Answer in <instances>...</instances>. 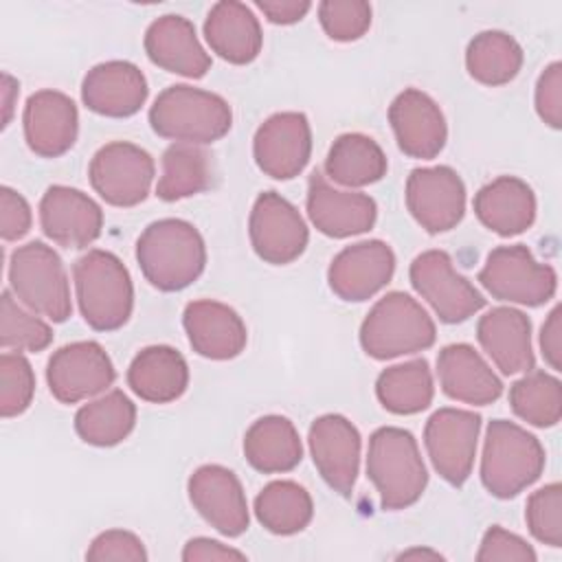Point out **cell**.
Segmentation results:
<instances>
[{"mask_svg": "<svg viewBox=\"0 0 562 562\" xmlns=\"http://www.w3.org/2000/svg\"><path fill=\"white\" fill-rule=\"evenodd\" d=\"M136 261L154 288L176 292L191 285L202 274L206 266L204 239L198 228L184 220H158L140 233Z\"/></svg>", "mask_w": 562, "mask_h": 562, "instance_id": "obj_1", "label": "cell"}, {"mask_svg": "<svg viewBox=\"0 0 562 562\" xmlns=\"http://www.w3.org/2000/svg\"><path fill=\"white\" fill-rule=\"evenodd\" d=\"M77 301L83 321L99 331L127 323L134 307V285L123 261L108 250H88L72 266Z\"/></svg>", "mask_w": 562, "mask_h": 562, "instance_id": "obj_2", "label": "cell"}, {"mask_svg": "<svg viewBox=\"0 0 562 562\" xmlns=\"http://www.w3.org/2000/svg\"><path fill=\"white\" fill-rule=\"evenodd\" d=\"M367 474L384 509H404L419 501L428 483L415 437L395 426L378 428L369 439Z\"/></svg>", "mask_w": 562, "mask_h": 562, "instance_id": "obj_3", "label": "cell"}, {"mask_svg": "<svg viewBox=\"0 0 562 562\" xmlns=\"http://www.w3.org/2000/svg\"><path fill=\"white\" fill-rule=\"evenodd\" d=\"M151 130L176 143H213L233 125L231 105L215 92L193 86H169L149 110Z\"/></svg>", "mask_w": 562, "mask_h": 562, "instance_id": "obj_4", "label": "cell"}, {"mask_svg": "<svg viewBox=\"0 0 562 562\" xmlns=\"http://www.w3.org/2000/svg\"><path fill=\"white\" fill-rule=\"evenodd\" d=\"M544 470L540 441L509 419H494L487 426L481 481L492 496L512 498L536 483Z\"/></svg>", "mask_w": 562, "mask_h": 562, "instance_id": "obj_5", "label": "cell"}, {"mask_svg": "<svg viewBox=\"0 0 562 562\" xmlns=\"http://www.w3.org/2000/svg\"><path fill=\"white\" fill-rule=\"evenodd\" d=\"M435 336L428 312L404 292L382 296L360 327V345L375 360L424 351L435 342Z\"/></svg>", "mask_w": 562, "mask_h": 562, "instance_id": "obj_6", "label": "cell"}, {"mask_svg": "<svg viewBox=\"0 0 562 562\" xmlns=\"http://www.w3.org/2000/svg\"><path fill=\"white\" fill-rule=\"evenodd\" d=\"M9 283L18 301L55 323H64L72 312L64 263L59 255L42 241H29L13 250Z\"/></svg>", "mask_w": 562, "mask_h": 562, "instance_id": "obj_7", "label": "cell"}, {"mask_svg": "<svg viewBox=\"0 0 562 562\" xmlns=\"http://www.w3.org/2000/svg\"><path fill=\"white\" fill-rule=\"evenodd\" d=\"M483 288L498 301L520 305H542L558 288L555 270L540 263L522 244L494 248L479 272Z\"/></svg>", "mask_w": 562, "mask_h": 562, "instance_id": "obj_8", "label": "cell"}, {"mask_svg": "<svg viewBox=\"0 0 562 562\" xmlns=\"http://www.w3.org/2000/svg\"><path fill=\"white\" fill-rule=\"evenodd\" d=\"M408 274L415 292L443 323H461L485 305L483 294L454 270L450 255L443 250L417 255Z\"/></svg>", "mask_w": 562, "mask_h": 562, "instance_id": "obj_9", "label": "cell"}, {"mask_svg": "<svg viewBox=\"0 0 562 562\" xmlns=\"http://www.w3.org/2000/svg\"><path fill=\"white\" fill-rule=\"evenodd\" d=\"M94 191L114 206H134L149 193L154 180L151 156L125 140L103 145L90 160L88 169Z\"/></svg>", "mask_w": 562, "mask_h": 562, "instance_id": "obj_10", "label": "cell"}, {"mask_svg": "<svg viewBox=\"0 0 562 562\" xmlns=\"http://www.w3.org/2000/svg\"><path fill=\"white\" fill-rule=\"evenodd\" d=\"M481 417L472 411L439 408L430 415L424 430L428 457L450 485H461L472 472Z\"/></svg>", "mask_w": 562, "mask_h": 562, "instance_id": "obj_11", "label": "cell"}, {"mask_svg": "<svg viewBox=\"0 0 562 562\" xmlns=\"http://www.w3.org/2000/svg\"><path fill=\"white\" fill-rule=\"evenodd\" d=\"M248 231L255 252L274 266L299 259L310 239L307 226L296 206L277 191H266L255 200Z\"/></svg>", "mask_w": 562, "mask_h": 562, "instance_id": "obj_12", "label": "cell"}, {"mask_svg": "<svg viewBox=\"0 0 562 562\" xmlns=\"http://www.w3.org/2000/svg\"><path fill=\"white\" fill-rule=\"evenodd\" d=\"M46 382L55 400L75 404L105 391L114 382V367L99 342L79 340L50 356Z\"/></svg>", "mask_w": 562, "mask_h": 562, "instance_id": "obj_13", "label": "cell"}, {"mask_svg": "<svg viewBox=\"0 0 562 562\" xmlns=\"http://www.w3.org/2000/svg\"><path fill=\"white\" fill-rule=\"evenodd\" d=\"M406 206L428 233L454 228L465 213V187L450 167L413 169L406 180Z\"/></svg>", "mask_w": 562, "mask_h": 562, "instance_id": "obj_14", "label": "cell"}, {"mask_svg": "<svg viewBox=\"0 0 562 562\" xmlns=\"http://www.w3.org/2000/svg\"><path fill=\"white\" fill-rule=\"evenodd\" d=\"M252 154L263 173L277 180L299 176L312 154V130L301 112H279L266 119L252 143Z\"/></svg>", "mask_w": 562, "mask_h": 562, "instance_id": "obj_15", "label": "cell"}, {"mask_svg": "<svg viewBox=\"0 0 562 562\" xmlns=\"http://www.w3.org/2000/svg\"><path fill=\"white\" fill-rule=\"evenodd\" d=\"M310 450L325 483L349 496L360 468V432L342 415H323L310 426Z\"/></svg>", "mask_w": 562, "mask_h": 562, "instance_id": "obj_16", "label": "cell"}, {"mask_svg": "<svg viewBox=\"0 0 562 562\" xmlns=\"http://www.w3.org/2000/svg\"><path fill=\"white\" fill-rule=\"evenodd\" d=\"M189 498L220 533L235 538L248 529V505L239 479L224 465H202L189 479Z\"/></svg>", "mask_w": 562, "mask_h": 562, "instance_id": "obj_17", "label": "cell"}, {"mask_svg": "<svg viewBox=\"0 0 562 562\" xmlns=\"http://www.w3.org/2000/svg\"><path fill=\"white\" fill-rule=\"evenodd\" d=\"M40 224L48 239L64 248H86L101 235L103 211L79 189L55 184L40 202Z\"/></svg>", "mask_w": 562, "mask_h": 562, "instance_id": "obj_18", "label": "cell"}, {"mask_svg": "<svg viewBox=\"0 0 562 562\" xmlns=\"http://www.w3.org/2000/svg\"><path fill=\"white\" fill-rule=\"evenodd\" d=\"M393 270L391 246L369 239L340 250L327 270V281L342 301H367L391 281Z\"/></svg>", "mask_w": 562, "mask_h": 562, "instance_id": "obj_19", "label": "cell"}, {"mask_svg": "<svg viewBox=\"0 0 562 562\" xmlns=\"http://www.w3.org/2000/svg\"><path fill=\"white\" fill-rule=\"evenodd\" d=\"M389 121L400 149L411 158L430 160L446 145V119L439 105L417 88H406L393 99Z\"/></svg>", "mask_w": 562, "mask_h": 562, "instance_id": "obj_20", "label": "cell"}, {"mask_svg": "<svg viewBox=\"0 0 562 562\" xmlns=\"http://www.w3.org/2000/svg\"><path fill=\"white\" fill-rule=\"evenodd\" d=\"M307 215L323 235L351 237L375 224L378 206L364 193L334 189L321 171H314L307 182Z\"/></svg>", "mask_w": 562, "mask_h": 562, "instance_id": "obj_21", "label": "cell"}, {"mask_svg": "<svg viewBox=\"0 0 562 562\" xmlns=\"http://www.w3.org/2000/svg\"><path fill=\"white\" fill-rule=\"evenodd\" d=\"M24 138L42 158L66 154L77 138L79 116L75 101L57 90H40L24 105Z\"/></svg>", "mask_w": 562, "mask_h": 562, "instance_id": "obj_22", "label": "cell"}, {"mask_svg": "<svg viewBox=\"0 0 562 562\" xmlns=\"http://www.w3.org/2000/svg\"><path fill=\"white\" fill-rule=\"evenodd\" d=\"M182 325L193 351L211 360H231L246 347L248 331L241 316L211 299L193 301L184 307Z\"/></svg>", "mask_w": 562, "mask_h": 562, "instance_id": "obj_23", "label": "cell"}, {"mask_svg": "<svg viewBox=\"0 0 562 562\" xmlns=\"http://www.w3.org/2000/svg\"><path fill=\"white\" fill-rule=\"evenodd\" d=\"M81 99L97 114L132 116L147 99V79L130 61H103L83 77Z\"/></svg>", "mask_w": 562, "mask_h": 562, "instance_id": "obj_24", "label": "cell"}, {"mask_svg": "<svg viewBox=\"0 0 562 562\" xmlns=\"http://www.w3.org/2000/svg\"><path fill=\"white\" fill-rule=\"evenodd\" d=\"M147 57L176 75L200 79L211 68V57L202 48L193 24L182 15H162L145 33Z\"/></svg>", "mask_w": 562, "mask_h": 562, "instance_id": "obj_25", "label": "cell"}, {"mask_svg": "<svg viewBox=\"0 0 562 562\" xmlns=\"http://www.w3.org/2000/svg\"><path fill=\"white\" fill-rule=\"evenodd\" d=\"M437 375L443 393L457 402L485 406L498 400L503 384L490 364L465 342L448 345L437 356Z\"/></svg>", "mask_w": 562, "mask_h": 562, "instance_id": "obj_26", "label": "cell"}, {"mask_svg": "<svg viewBox=\"0 0 562 562\" xmlns=\"http://www.w3.org/2000/svg\"><path fill=\"white\" fill-rule=\"evenodd\" d=\"M476 338L503 373L509 375L533 369L531 323L520 310H490L476 325Z\"/></svg>", "mask_w": 562, "mask_h": 562, "instance_id": "obj_27", "label": "cell"}, {"mask_svg": "<svg viewBox=\"0 0 562 562\" xmlns=\"http://www.w3.org/2000/svg\"><path fill=\"white\" fill-rule=\"evenodd\" d=\"M474 213L490 231L512 237L533 224L536 195L525 180L501 176L479 189L474 195Z\"/></svg>", "mask_w": 562, "mask_h": 562, "instance_id": "obj_28", "label": "cell"}, {"mask_svg": "<svg viewBox=\"0 0 562 562\" xmlns=\"http://www.w3.org/2000/svg\"><path fill=\"white\" fill-rule=\"evenodd\" d=\"M204 35L213 53L231 64H250L261 50V26L255 13L235 0H222L211 7Z\"/></svg>", "mask_w": 562, "mask_h": 562, "instance_id": "obj_29", "label": "cell"}, {"mask_svg": "<svg viewBox=\"0 0 562 562\" xmlns=\"http://www.w3.org/2000/svg\"><path fill=\"white\" fill-rule=\"evenodd\" d=\"M127 384L145 402H173L189 384L187 360L180 351L167 345L145 347L134 356L127 369Z\"/></svg>", "mask_w": 562, "mask_h": 562, "instance_id": "obj_30", "label": "cell"}, {"mask_svg": "<svg viewBox=\"0 0 562 562\" xmlns=\"http://www.w3.org/2000/svg\"><path fill=\"white\" fill-rule=\"evenodd\" d=\"M244 454L259 472H288L299 465L303 446L294 424L288 417L266 415L246 430Z\"/></svg>", "mask_w": 562, "mask_h": 562, "instance_id": "obj_31", "label": "cell"}, {"mask_svg": "<svg viewBox=\"0 0 562 562\" xmlns=\"http://www.w3.org/2000/svg\"><path fill=\"white\" fill-rule=\"evenodd\" d=\"M386 156L382 147L364 134H342L329 147L325 171L345 187H364L378 182L386 173Z\"/></svg>", "mask_w": 562, "mask_h": 562, "instance_id": "obj_32", "label": "cell"}, {"mask_svg": "<svg viewBox=\"0 0 562 562\" xmlns=\"http://www.w3.org/2000/svg\"><path fill=\"white\" fill-rule=\"evenodd\" d=\"M211 182V154L193 143H173L162 154V173L156 184V195L160 200L173 202L206 191Z\"/></svg>", "mask_w": 562, "mask_h": 562, "instance_id": "obj_33", "label": "cell"}, {"mask_svg": "<svg viewBox=\"0 0 562 562\" xmlns=\"http://www.w3.org/2000/svg\"><path fill=\"white\" fill-rule=\"evenodd\" d=\"M136 424V406L123 391H110L75 415L77 435L92 446H114L123 441Z\"/></svg>", "mask_w": 562, "mask_h": 562, "instance_id": "obj_34", "label": "cell"}, {"mask_svg": "<svg viewBox=\"0 0 562 562\" xmlns=\"http://www.w3.org/2000/svg\"><path fill=\"white\" fill-rule=\"evenodd\" d=\"M380 404L395 415H413L430 406L435 386L426 360H411L389 367L375 382Z\"/></svg>", "mask_w": 562, "mask_h": 562, "instance_id": "obj_35", "label": "cell"}, {"mask_svg": "<svg viewBox=\"0 0 562 562\" xmlns=\"http://www.w3.org/2000/svg\"><path fill=\"white\" fill-rule=\"evenodd\" d=\"M255 514L268 531L290 536L310 525L314 503L303 485L294 481H272L257 494Z\"/></svg>", "mask_w": 562, "mask_h": 562, "instance_id": "obj_36", "label": "cell"}, {"mask_svg": "<svg viewBox=\"0 0 562 562\" xmlns=\"http://www.w3.org/2000/svg\"><path fill=\"white\" fill-rule=\"evenodd\" d=\"M465 66L476 81L485 86H503L518 75L522 66V48L503 31H483L468 44Z\"/></svg>", "mask_w": 562, "mask_h": 562, "instance_id": "obj_37", "label": "cell"}, {"mask_svg": "<svg viewBox=\"0 0 562 562\" xmlns=\"http://www.w3.org/2000/svg\"><path fill=\"white\" fill-rule=\"evenodd\" d=\"M509 404L531 426H555L562 417V384L544 371H529L512 384Z\"/></svg>", "mask_w": 562, "mask_h": 562, "instance_id": "obj_38", "label": "cell"}, {"mask_svg": "<svg viewBox=\"0 0 562 562\" xmlns=\"http://www.w3.org/2000/svg\"><path fill=\"white\" fill-rule=\"evenodd\" d=\"M50 327L35 314L26 312L11 292H2L0 303V342L4 349L42 351L50 345Z\"/></svg>", "mask_w": 562, "mask_h": 562, "instance_id": "obj_39", "label": "cell"}, {"mask_svg": "<svg viewBox=\"0 0 562 562\" xmlns=\"http://www.w3.org/2000/svg\"><path fill=\"white\" fill-rule=\"evenodd\" d=\"M35 393V375L22 353L4 351L0 356V411L2 417L24 413Z\"/></svg>", "mask_w": 562, "mask_h": 562, "instance_id": "obj_40", "label": "cell"}, {"mask_svg": "<svg viewBox=\"0 0 562 562\" xmlns=\"http://www.w3.org/2000/svg\"><path fill=\"white\" fill-rule=\"evenodd\" d=\"M525 520L531 536L549 547L562 544V487L549 483L536 490L525 509Z\"/></svg>", "mask_w": 562, "mask_h": 562, "instance_id": "obj_41", "label": "cell"}, {"mask_svg": "<svg viewBox=\"0 0 562 562\" xmlns=\"http://www.w3.org/2000/svg\"><path fill=\"white\" fill-rule=\"evenodd\" d=\"M323 31L336 42L362 37L371 26V4L362 0H325L318 4Z\"/></svg>", "mask_w": 562, "mask_h": 562, "instance_id": "obj_42", "label": "cell"}, {"mask_svg": "<svg viewBox=\"0 0 562 562\" xmlns=\"http://www.w3.org/2000/svg\"><path fill=\"white\" fill-rule=\"evenodd\" d=\"M88 560L105 562V560H130V562H143L147 560V551L138 536L125 529H110L99 533L90 549L86 551Z\"/></svg>", "mask_w": 562, "mask_h": 562, "instance_id": "obj_43", "label": "cell"}, {"mask_svg": "<svg viewBox=\"0 0 562 562\" xmlns=\"http://www.w3.org/2000/svg\"><path fill=\"white\" fill-rule=\"evenodd\" d=\"M479 562L492 560H514V562H533L536 551L516 533L494 525L485 531L481 540V549L476 553Z\"/></svg>", "mask_w": 562, "mask_h": 562, "instance_id": "obj_44", "label": "cell"}, {"mask_svg": "<svg viewBox=\"0 0 562 562\" xmlns=\"http://www.w3.org/2000/svg\"><path fill=\"white\" fill-rule=\"evenodd\" d=\"M536 110L540 119L551 125H562V64L553 61L544 68L536 86Z\"/></svg>", "mask_w": 562, "mask_h": 562, "instance_id": "obj_45", "label": "cell"}, {"mask_svg": "<svg viewBox=\"0 0 562 562\" xmlns=\"http://www.w3.org/2000/svg\"><path fill=\"white\" fill-rule=\"evenodd\" d=\"M31 228V206L13 189L2 187L0 191V233L2 239L13 241L29 233Z\"/></svg>", "mask_w": 562, "mask_h": 562, "instance_id": "obj_46", "label": "cell"}, {"mask_svg": "<svg viewBox=\"0 0 562 562\" xmlns=\"http://www.w3.org/2000/svg\"><path fill=\"white\" fill-rule=\"evenodd\" d=\"M540 349L551 369H562V307H553L540 329Z\"/></svg>", "mask_w": 562, "mask_h": 562, "instance_id": "obj_47", "label": "cell"}, {"mask_svg": "<svg viewBox=\"0 0 562 562\" xmlns=\"http://www.w3.org/2000/svg\"><path fill=\"white\" fill-rule=\"evenodd\" d=\"M246 555L237 549H231L217 540L211 538H193L184 544L182 549V560L184 562H198V560H244Z\"/></svg>", "mask_w": 562, "mask_h": 562, "instance_id": "obj_48", "label": "cell"}, {"mask_svg": "<svg viewBox=\"0 0 562 562\" xmlns=\"http://www.w3.org/2000/svg\"><path fill=\"white\" fill-rule=\"evenodd\" d=\"M257 7L274 24H294L310 11L312 4L307 0H259Z\"/></svg>", "mask_w": 562, "mask_h": 562, "instance_id": "obj_49", "label": "cell"}, {"mask_svg": "<svg viewBox=\"0 0 562 562\" xmlns=\"http://www.w3.org/2000/svg\"><path fill=\"white\" fill-rule=\"evenodd\" d=\"M18 97V81L11 75H2V101H4V121L2 125L7 127L13 114V99Z\"/></svg>", "mask_w": 562, "mask_h": 562, "instance_id": "obj_50", "label": "cell"}, {"mask_svg": "<svg viewBox=\"0 0 562 562\" xmlns=\"http://www.w3.org/2000/svg\"><path fill=\"white\" fill-rule=\"evenodd\" d=\"M411 558H430V560H441V555H439V553L428 551V549H411V551L400 553V560H411Z\"/></svg>", "mask_w": 562, "mask_h": 562, "instance_id": "obj_51", "label": "cell"}]
</instances>
